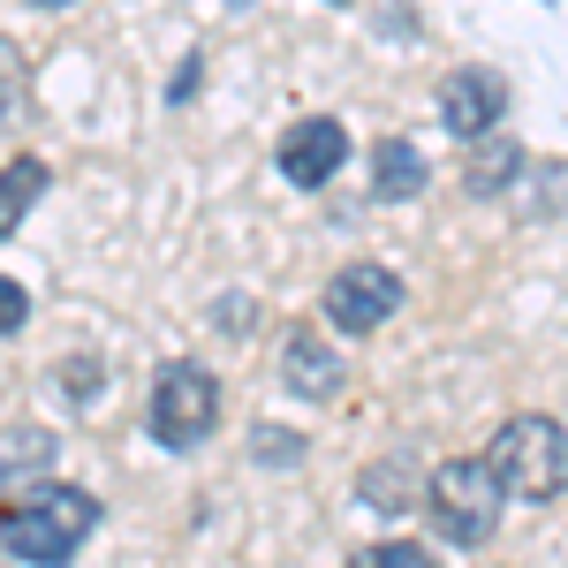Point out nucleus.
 <instances>
[{
    "mask_svg": "<svg viewBox=\"0 0 568 568\" xmlns=\"http://www.w3.org/2000/svg\"><path fill=\"white\" fill-rule=\"evenodd\" d=\"M45 182H53V175H45L39 152H16V160L0 168V243H8V235L31 220V205L45 197Z\"/></svg>",
    "mask_w": 568,
    "mask_h": 568,
    "instance_id": "ddd939ff",
    "label": "nucleus"
},
{
    "mask_svg": "<svg viewBox=\"0 0 568 568\" xmlns=\"http://www.w3.org/2000/svg\"><path fill=\"white\" fill-rule=\"evenodd\" d=\"M53 463H61V439H53V433H39V425L0 433V485H8V493H16V485L53 478Z\"/></svg>",
    "mask_w": 568,
    "mask_h": 568,
    "instance_id": "9b49d317",
    "label": "nucleus"
},
{
    "mask_svg": "<svg viewBox=\"0 0 568 568\" xmlns=\"http://www.w3.org/2000/svg\"><path fill=\"white\" fill-rule=\"evenodd\" d=\"M258 455H265V463H281V455L296 463V455H304V439H296V433H273V425H265V433H258Z\"/></svg>",
    "mask_w": 568,
    "mask_h": 568,
    "instance_id": "a211bd4d",
    "label": "nucleus"
},
{
    "mask_svg": "<svg viewBox=\"0 0 568 568\" xmlns=\"http://www.w3.org/2000/svg\"><path fill=\"white\" fill-rule=\"evenodd\" d=\"M516 213L524 220H561L568 213V160H538V168L524 160V175H516Z\"/></svg>",
    "mask_w": 568,
    "mask_h": 568,
    "instance_id": "4468645a",
    "label": "nucleus"
},
{
    "mask_svg": "<svg viewBox=\"0 0 568 568\" xmlns=\"http://www.w3.org/2000/svg\"><path fill=\"white\" fill-rule=\"evenodd\" d=\"M425 152L409 144V136H379V152H372V197H387V205H409V197H425Z\"/></svg>",
    "mask_w": 568,
    "mask_h": 568,
    "instance_id": "9d476101",
    "label": "nucleus"
},
{
    "mask_svg": "<svg viewBox=\"0 0 568 568\" xmlns=\"http://www.w3.org/2000/svg\"><path fill=\"white\" fill-rule=\"evenodd\" d=\"M500 114H508V77H493V69H455L439 84L447 136H485V130H500Z\"/></svg>",
    "mask_w": 568,
    "mask_h": 568,
    "instance_id": "0eeeda50",
    "label": "nucleus"
},
{
    "mask_svg": "<svg viewBox=\"0 0 568 568\" xmlns=\"http://www.w3.org/2000/svg\"><path fill=\"white\" fill-rule=\"evenodd\" d=\"M213 425H220V379L213 372L190 364V356L160 364V379H152V439L190 455V447L213 439Z\"/></svg>",
    "mask_w": 568,
    "mask_h": 568,
    "instance_id": "20e7f679",
    "label": "nucleus"
},
{
    "mask_svg": "<svg viewBox=\"0 0 568 568\" xmlns=\"http://www.w3.org/2000/svg\"><path fill=\"white\" fill-rule=\"evenodd\" d=\"M493 470L508 485V500H554L568 485V425L554 417H508L500 439H493Z\"/></svg>",
    "mask_w": 568,
    "mask_h": 568,
    "instance_id": "7ed1b4c3",
    "label": "nucleus"
},
{
    "mask_svg": "<svg viewBox=\"0 0 568 568\" xmlns=\"http://www.w3.org/2000/svg\"><path fill=\"white\" fill-rule=\"evenodd\" d=\"M213 326H220V334H251V304H243V296H235V304H220Z\"/></svg>",
    "mask_w": 568,
    "mask_h": 568,
    "instance_id": "6ab92c4d",
    "label": "nucleus"
},
{
    "mask_svg": "<svg viewBox=\"0 0 568 568\" xmlns=\"http://www.w3.org/2000/svg\"><path fill=\"white\" fill-rule=\"evenodd\" d=\"M334 8H349V0H334Z\"/></svg>",
    "mask_w": 568,
    "mask_h": 568,
    "instance_id": "412c9836",
    "label": "nucleus"
},
{
    "mask_svg": "<svg viewBox=\"0 0 568 568\" xmlns=\"http://www.w3.org/2000/svg\"><path fill=\"white\" fill-rule=\"evenodd\" d=\"M281 387L304 394V402H326V394L342 387V356L326 349L318 334H288L281 342Z\"/></svg>",
    "mask_w": 568,
    "mask_h": 568,
    "instance_id": "1a4fd4ad",
    "label": "nucleus"
},
{
    "mask_svg": "<svg viewBox=\"0 0 568 568\" xmlns=\"http://www.w3.org/2000/svg\"><path fill=\"white\" fill-rule=\"evenodd\" d=\"M23 106H31V61H23L16 39H0V130H8Z\"/></svg>",
    "mask_w": 568,
    "mask_h": 568,
    "instance_id": "2eb2a0df",
    "label": "nucleus"
},
{
    "mask_svg": "<svg viewBox=\"0 0 568 568\" xmlns=\"http://www.w3.org/2000/svg\"><path fill=\"white\" fill-rule=\"evenodd\" d=\"M31 8H69V0H31Z\"/></svg>",
    "mask_w": 568,
    "mask_h": 568,
    "instance_id": "aec40b11",
    "label": "nucleus"
},
{
    "mask_svg": "<svg viewBox=\"0 0 568 568\" xmlns=\"http://www.w3.org/2000/svg\"><path fill=\"white\" fill-rule=\"evenodd\" d=\"M23 326H31V296L0 273V342H8V334H23Z\"/></svg>",
    "mask_w": 568,
    "mask_h": 568,
    "instance_id": "dca6fc26",
    "label": "nucleus"
},
{
    "mask_svg": "<svg viewBox=\"0 0 568 568\" xmlns=\"http://www.w3.org/2000/svg\"><path fill=\"white\" fill-rule=\"evenodd\" d=\"M425 485H433V478H425L409 455H387V463H372V470L356 478V493H364V508H372V516H402Z\"/></svg>",
    "mask_w": 568,
    "mask_h": 568,
    "instance_id": "f8f14e48",
    "label": "nucleus"
},
{
    "mask_svg": "<svg viewBox=\"0 0 568 568\" xmlns=\"http://www.w3.org/2000/svg\"><path fill=\"white\" fill-rule=\"evenodd\" d=\"M91 530H99V500L84 485H61V478L16 485V500L0 508V546L16 561H69Z\"/></svg>",
    "mask_w": 568,
    "mask_h": 568,
    "instance_id": "f257e3e1",
    "label": "nucleus"
},
{
    "mask_svg": "<svg viewBox=\"0 0 568 568\" xmlns=\"http://www.w3.org/2000/svg\"><path fill=\"white\" fill-rule=\"evenodd\" d=\"M326 326L334 334H379L394 311H402V273L394 265H372V258H356L342 265L334 281H326Z\"/></svg>",
    "mask_w": 568,
    "mask_h": 568,
    "instance_id": "39448f33",
    "label": "nucleus"
},
{
    "mask_svg": "<svg viewBox=\"0 0 568 568\" xmlns=\"http://www.w3.org/2000/svg\"><path fill=\"white\" fill-rule=\"evenodd\" d=\"M516 175H524V144L516 136H463V190L470 197H508L516 190Z\"/></svg>",
    "mask_w": 568,
    "mask_h": 568,
    "instance_id": "6e6552de",
    "label": "nucleus"
},
{
    "mask_svg": "<svg viewBox=\"0 0 568 568\" xmlns=\"http://www.w3.org/2000/svg\"><path fill=\"white\" fill-rule=\"evenodd\" d=\"M364 568H433V561H425V546L409 538V546H372V554H364Z\"/></svg>",
    "mask_w": 568,
    "mask_h": 568,
    "instance_id": "f3484780",
    "label": "nucleus"
},
{
    "mask_svg": "<svg viewBox=\"0 0 568 568\" xmlns=\"http://www.w3.org/2000/svg\"><path fill=\"white\" fill-rule=\"evenodd\" d=\"M500 500H508V485L493 470V455H455V463H439L433 485H425V508H433V530L447 546H485L493 530H500Z\"/></svg>",
    "mask_w": 568,
    "mask_h": 568,
    "instance_id": "f03ea898",
    "label": "nucleus"
},
{
    "mask_svg": "<svg viewBox=\"0 0 568 568\" xmlns=\"http://www.w3.org/2000/svg\"><path fill=\"white\" fill-rule=\"evenodd\" d=\"M342 160H349V130L334 114H304L281 136V175L296 182V190H326V182L342 175Z\"/></svg>",
    "mask_w": 568,
    "mask_h": 568,
    "instance_id": "423d86ee",
    "label": "nucleus"
}]
</instances>
